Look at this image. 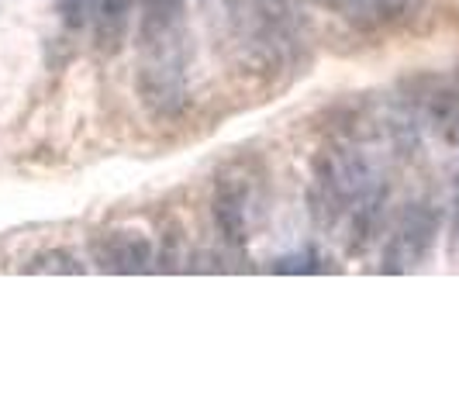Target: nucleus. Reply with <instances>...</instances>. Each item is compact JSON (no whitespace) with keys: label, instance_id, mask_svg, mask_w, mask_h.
Segmentation results:
<instances>
[{"label":"nucleus","instance_id":"1","mask_svg":"<svg viewBox=\"0 0 459 414\" xmlns=\"http://www.w3.org/2000/svg\"><path fill=\"white\" fill-rule=\"evenodd\" d=\"M138 93H142V104L156 117H173L186 104L184 4L142 7Z\"/></svg>","mask_w":459,"mask_h":414},{"label":"nucleus","instance_id":"2","mask_svg":"<svg viewBox=\"0 0 459 414\" xmlns=\"http://www.w3.org/2000/svg\"><path fill=\"white\" fill-rule=\"evenodd\" d=\"M380 201V177L359 152L325 149L315 173V211L325 229L342 231V238L356 249L367 238Z\"/></svg>","mask_w":459,"mask_h":414},{"label":"nucleus","instance_id":"3","mask_svg":"<svg viewBox=\"0 0 459 414\" xmlns=\"http://www.w3.org/2000/svg\"><path fill=\"white\" fill-rule=\"evenodd\" d=\"M93 255L111 273H145L152 266V242L142 231H111L97 242Z\"/></svg>","mask_w":459,"mask_h":414},{"label":"nucleus","instance_id":"4","mask_svg":"<svg viewBox=\"0 0 459 414\" xmlns=\"http://www.w3.org/2000/svg\"><path fill=\"white\" fill-rule=\"evenodd\" d=\"M214 221L229 242L242 246L249 238V190L242 184H221L214 197Z\"/></svg>","mask_w":459,"mask_h":414},{"label":"nucleus","instance_id":"5","mask_svg":"<svg viewBox=\"0 0 459 414\" xmlns=\"http://www.w3.org/2000/svg\"><path fill=\"white\" fill-rule=\"evenodd\" d=\"M132 4L135 0H87V22L97 31V42L104 48H117L128 22H132Z\"/></svg>","mask_w":459,"mask_h":414},{"label":"nucleus","instance_id":"6","mask_svg":"<svg viewBox=\"0 0 459 414\" xmlns=\"http://www.w3.org/2000/svg\"><path fill=\"white\" fill-rule=\"evenodd\" d=\"M429 221H421V214H411L397 235H394L391 242V253H387V263H391V270H404V266H411L418 263V255L425 253V246H429Z\"/></svg>","mask_w":459,"mask_h":414},{"label":"nucleus","instance_id":"7","mask_svg":"<svg viewBox=\"0 0 459 414\" xmlns=\"http://www.w3.org/2000/svg\"><path fill=\"white\" fill-rule=\"evenodd\" d=\"M325 4L352 22H391L408 7V0H325Z\"/></svg>","mask_w":459,"mask_h":414},{"label":"nucleus","instance_id":"8","mask_svg":"<svg viewBox=\"0 0 459 414\" xmlns=\"http://www.w3.org/2000/svg\"><path fill=\"white\" fill-rule=\"evenodd\" d=\"M24 270H28V273H83L80 259H76V255H69V253H63V249H56V253H46V255H39V259H31Z\"/></svg>","mask_w":459,"mask_h":414},{"label":"nucleus","instance_id":"9","mask_svg":"<svg viewBox=\"0 0 459 414\" xmlns=\"http://www.w3.org/2000/svg\"><path fill=\"white\" fill-rule=\"evenodd\" d=\"M56 7H59V14H63L69 24L87 22V0H56Z\"/></svg>","mask_w":459,"mask_h":414},{"label":"nucleus","instance_id":"10","mask_svg":"<svg viewBox=\"0 0 459 414\" xmlns=\"http://www.w3.org/2000/svg\"><path fill=\"white\" fill-rule=\"evenodd\" d=\"M456 214H459V197H456Z\"/></svg>","mask_w":459,"mask_h":414}]
</instances>
